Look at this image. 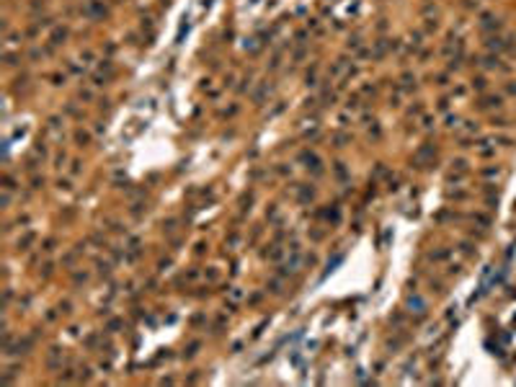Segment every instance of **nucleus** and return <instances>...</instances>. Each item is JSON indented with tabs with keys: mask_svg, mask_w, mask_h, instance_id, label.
<instances>
[]
</instances>
